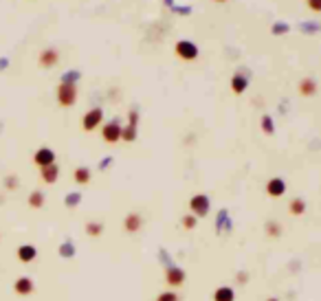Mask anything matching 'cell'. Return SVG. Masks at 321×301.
Masks as SVG:
<instances>
[{
  "label": "cell",
  "mask_w": 321,
  "mask_h": 301,
  "mask_svg": "<svg viewBox=\"0 0 321 301\" xmlns=\"http://www.w3.org/2000/svg\"><path fill=\"white\" fill-rule=\"evenodd\" d=\"M75 97H77V92H75V86L73 84H62L57 88V99L62 106H73L75 104Z\"/></svg>",
  "instance_id": "obj_1"
},
{
  "label": "cell",
  "mask_w": 321,
  "mask_h": 301,
  "mask_svg": "<svg viewBox=\"0 0 321 301\" xmlns=\"http://www.w3.org/2000/svg\"><path fill=\"white\" fill-rule=\"evenodd\" d=\"M33 160H36V165H40V167H49V165H53V160H55V154H53L49 148H42V150L36 152Z\"/></svg>",
  "instance_id": "obj_2"
},
{
  "label": "cell",
  "mask_w": 321,
  "mask_h": 301,
  "mask_svg": "<svg viewBox=\"0 0 321 301\" xmlns=\"http://www.w3.org/2000/svg\"><path fill=\"white\" fill-rule=\"evenodd\" d=\"M176 53L180 57H185V59H194L198 55V49L191 42H178L176 44Z\"/></svg>",
  "instance_id": "obj_3"
},
{
  "label": "cell",
  "mask_w": 321,
  "mask_h": 301,
  "mask_svg": "<svg viewBox=\"0 0 321 301\" xmlns=\"http://www.w3.org/2000/svg\"><path fill=\"white\" fill-rule=\"evenodd\" d=\"M99 121H102V112H99V110H92V112H88V115L84 117V128H86V130H92Z\"/></svg>",
  "instance_id": "obj_4"
},
{
  "label": "cell",
  "mask_w": 321,
  "mask_h": 301,
  "mask_svg": "<svg viewBox=\"0 0 321 301\" xmlns=\"http://www.w3.org/2000/svg\"><path fill=\"white\" fill-rule=\"evenodd\" d=\"M55 62H57V51L55 49L42 51V55H40V64H42V66H53Z\"/></svg>",
  "instance_id": "obj_5"
},
{
  "label": "cell",
  "mask_w": 321,
  "mask_h": 301,
  "mask_svg": "<svg viewBox=\"0 0 321 301\" xmlns=\"http://www.w3.org/2000/svg\"><path fill=\"white\" fill-rule=\"evenodd\" d=\"M42 178H44V183H55V178H57V167H55V165L42 167Z\"/></svg>",
  "instance_id": "obj_6"
},
{
  "label": "cell",
  "mask_w": 321,
  "mask_h": 301,
  "mask_svg": "<svg viewBox=\"0 0 321 301\" xmlns=\"http://www.w3.org/2000/svg\"><path fill=\"white\" fill-rule=\"evenodd\" d=\"M18 257L22 259V262H31V259L36 257V249H33V246H20Z\"/></svg>",
  "instance_id": "obj_7"
},
{
  "label": "cell",
  "mask_w": 321,
  "mask_h": 301,
  "mask_svg": "<svg viewBox=\"0 0 321 301\" xmlns=\"http://www.w3.org/2000/svg\"><path fill=\"white\" fill-rule=\"evenodd\" d=\"M33 288H31V282H29V279H18V282H16V292H20V295H26V292H31Z\"/></svg>",
  "instance_id": "obj_8"
},
{
  "label": "cell",
  "mask_w": 321,
  "mask_h": 301,
  "mask_svg": "<svg viewBox=\"0 0 321 301\" xmlns=\"http://www.w3.org/2000/svg\"><path fill=\"white\" fill-rule=\"evenodd\" d=\"M104 137H106V141H117V137H119L117 125H108V128L104 130Z\"/></svg>",
  "instance_id": "obj_9"
},
{
  "label": "cell",
  "mask_w": 321,
  "mask_h": 301,
  "mask_svg": "<svg viewBox=\"0 0 321 301\" xmlns=\"http://www.w3.org/2000/svg\"><path fill=\"white\" fill-rule=\"evenodd\" d=\"M306 7L315 13H321V0H306Z\"/></svg>",
  "instance_id": "obj_10"
},
{
  "label": "cell",
  "mask_w": 321,
  "mask_h": 301,
  "mask_svg": "<svg viewBox=\"0 0 321 301\" xmlns=\"http://www.w3.org/2000/svg\"><path fill=\"white\" fill-rule=\"evenodd\" d=\"M75 178L79 180V183H86V180H88V172H86V170H77L75 172Z\"/></svg>",
  "instance_id": "obj_11"
},
{
  "label": "cell",
  "mask_w": 321,
  "mask_h": 301,
  "mask_svg": "<svg viewBox=\"0 0 321 301\" xmlns=\"http://www.w3.org/2000/svg\"><path fill=\"white\" fill-rule=\"evenodd\" d=\"M29 203H31L33 207H40V205H42V196H40V193H33V196H31V200H29Z\"/></svg>",
  "instance_id": "obj_12"
},
{
  "label": "cell",
  "mask_w": 321,
  "mask_h": 301,
  "mask_svg": "<svg viewBox=\"0 0 321 301\" xmlns=\"http://www.w3.org/2000/svg\"><path fill=\"white\" fill-rule=\"evenodd\" d=\"M302 92H304V95H312V84H310V79H308V84H302Z\"/></svg>",
  "instance_id": "obj_13"
},
{
  "label": "cell",
  "mask_w": 321,
  "mask_h": 301,
  "mask_svg": "<svg viewBox=\"0 0 321 301\" xmlns=\"http://www.w3.org/2000/svg\"><path fill=\"white\" fill-rule=\"evenodd\" d=\"M216 3H227V0H216Z\"/></svg>",
  "instance_id": "obj_14"
}]
</instances>
